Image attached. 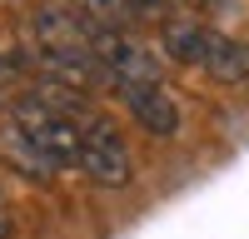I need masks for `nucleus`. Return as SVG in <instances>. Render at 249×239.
I'll list each match as a JSON object with an SVG mask.
<instances>
[{
  "instance_id": "4",
  "label": "nucleus",
  "mask_w": 249,
  "mask_h": 239,
  "mask_svg": "<svg viewBox=\"0 0 249 239\" xmlns=\"http://www.w3.org/2000/svg\"><path fill=\"white\" fill-rule=\"evenodd\" d=\"M199 70L214 75L219 85H249V45L210 25V40H204V55H199Z\"/></svg>"
},
{
  "instance_id": "6",
  "label": "nucleus",
  "mask_w": 249,
  "mask_h": 239,
  "mask_svg": "<svg viewBox=\"0 0 249 239\" xmlns=\"http://www.w3.org/2000/svg\"><path fill=\"white\" fill-rule=\"evenodd\" d=\"M65 5H75L80 15L100 20V25H115V30H130L135 20H144L135 0H65Z\"/></svg>"
},
{
  "instance_id": "7",
  "label": "nucleus",
  "mask_w": 249,
  "mask_h": 239,
  "mask_svg": "<svg viewBox=\"0 0 249 239\" xmlns=\"http://www.w3.org/2000/svg\"><path fill=\"white\" fill-rule=\"evenodd\" d=\"M135 5H140V15H150V20H170V15H179L175 0H135Z\"/></svg>"
},
{
  "instance_id": "2",
  "label": "nucleus",
  "mask_w": 249,
  "mask_h": 239,
  "mask_svg": "<svg viewBox=\"0 0 249 239\" xmlns=\"http://www.w3.org/2000/svg\"><path fill=\"white\" fill-rule=\"evenodd\" d=\"M80 174L100 189H124L135 179V154L110 115L85 120V139H80Z\"/></svg>"
},
{
  "instance_id": "3",
  "label": "nucleus",
  "mask_w": 249,
  "mask_h": 239,
  "mask_svg": "<svg viewBox=\"0 0 249 239\" xmlns=\"http://www.w3.org/2000/svg\"><path fill=\"white\" fill-rule=\"evenodd\" d=\"M115 100L124 105V115L135 120L144 135L155 139H175L184 130V115H179V100L164 90V80H115Z\"/></svg>"
},
{
  "instance_id": "8",
  "label": "nucleus",
  "mask_w": 249,
  "mask_h": 239,
  "mask_svg": "<svg viewBox=\"0 0 249 239\" xmlns=\"http://www.w3.org/2000/svg\"><path fill=\"white\" fill-rule=\"evenodd\" d=\"M0 239H15V219H10V209H5V199H0Z\"/></svg>"
},
{
  "instance_id": "1",
  "label": "nucleus",
  "mask_w": 249,
  "mask_h": 239,
  "mask_svg": "<svg viewBox=\"0 0 249 239\" xmlns=\"http://www.w3.org/2000/svg\"><path fill=\"white\" fill-rule=\"evenodd\" d=\"M5 120H10V125H20V135H25L35 150H45L55 165H75V170H80V139H85V120L60 115V110L45 105V100H35V95H15Z\"/></svg>"
},
{
  "instance_id": "9",
  "label": "nucleus",
  "mask_w": 249,
  "mask_h": 239,
  "mask_svg": "<svg viewBox=\"0 0 249 239\" xmlns=\"http://www.w3.org/2000/svg\"><path fill=\"white\" fill-rule=\"evenodd\" d=\"M175 5H190V10H214V5H224V0H175Z\"/></svg>"
},
{
  "instance_id": "5",
  "label": "nucleus",
  "mask_w": 249,
  "mask_h": 239,
  "mask_svg": "<svg viewBox=\"0 0 249 239\" xmlns=\"http://www.w3.org/2000/svg\"><path fill=\"white\" fill-rule=\"evenodd\" d=\"M0 159L15 170V174H25V179H35V185H45V179H55V159L45 154V150H35L25 135H20V125H0Z\"/></svg>"
}]
</instances>
